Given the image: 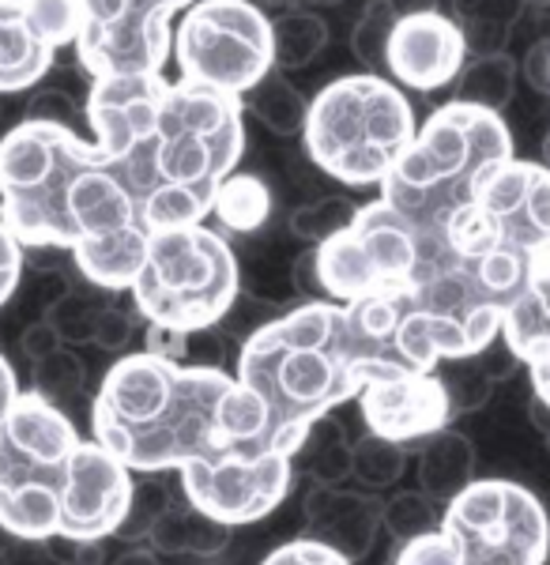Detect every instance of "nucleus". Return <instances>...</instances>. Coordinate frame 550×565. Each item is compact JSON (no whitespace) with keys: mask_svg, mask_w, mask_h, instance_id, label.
Returning <instances> with one entry per match:
<instances>
[{"mask_svg":"<svg viewBox=\"0 0 550 565\" xmlns=\"http://www.w3.org/2000/svg\"><path fill=\"white\" fill-rule=\"evenodd\" d=\"M525 79L539 95H550V34H543L531 50L525 53Z\"/></svg>","mask_w":550,"mask_h":565,"instance_id":"obj_32","label":"nucleus"},{"mask_svg":"<svg viewBox=\"0 0 550 565\" xmlns=\"http://www.w3.org/2000/svg\"><path fill=\"white\" fill-rule=\"evenodd\" d=\"M396 565H464V558L442 527H434V532L411 535V540L400 546Z\"/></svg>","mask_w":550,"mask_h":565,"instance_id":"obj_28","label":"nucleus"},{"mask_svg":"<svg viewBox=\"0 0 550 565\" xmlns=\"http://www.w3.org/2000/svg\"><path fill=\"white\" fill-rule=\"evenodd\" d=\"M57 340H61V335L53 332L50 321L31 324V328H27V332H23V351L31 354L34 362H42V359H50L53 351H61V348H57Z\"/></svg>","mask_w":550,"mask_h":565,"instance_id":"obj_34","label":"nucleus"},{"mask_svg":"<svg viewBox=\"0 0 550 565\" xmlns=\"http://www.w3.org/2000/svg\"><path fill=\"white\" fill-rule=\"evenodd\" d=\"M80 381H84V370H80V362L72 359V354L64 351H53L50 359L39 362V396H45L50 404H57L61 396H68V392L80 388Z\"/></svg>","mask_w":550,"mask_h":565,"instance_id":"obj_29","label":"nucleus"},{"mask_svg":"<svg viewBox=\"0 0 550 565\" xmlns=\"http://www.w3.org/2000/svg\"><path fill=\"white\" fill-rule=\"evenodd\" d=\"M133 471L39 392L0 418V532L23 543H98L133 516Z\"/></svg>","mask_w":550,"mask_h":565,"instance_id":"obj_5","label":"nucleus"},{"mask_svg":"<svg viewBox=\"0 0 550 565\" xmlns=\"http://www.w3.org/2000/svg\"><path fill=\"white\" fill-rule=\"evenodd\" d=\"M237 279V257L223 231L197 223L151 231L144 264L128 290L136 313L151 324V332L181 340L231 313Z\"/></svg>","mask_w":550,"mask_h":565,"instance_id":"obj_9","label":"nucleus"},{"mask_svg":"<svg viewBox=\"0 0 550 565\" xmlns=\"http://www.w3.org/2000/svg\"><path fill=\"white\" fill-rule=\"evenodd\" d=\"M328 45V23L317 12H279L272 20V50H275V72L306 68L320 57V50Z\"/></svg>","mask_w":550,"mask_h":565,"instance_id":"obj_22","label":"nucleus"},{"mask_svg":"<svg viewBox=\"0 0 550 565\" xmlns=\"http://www.w3.org/2000/svg\"><path fill=\"white\" fill-rule=\"evenodd\" d=\"M520 65L509 53H487V57H467L461 76L453 79V103L479 106L490 114H501L509 98L517 95Z\"/></svg>","mask_w":550,"mask_h":565,"instance_id":"obj_21","label":"nucleus"},{"mask_svg":"<svg viewBox=\"0 0 550 565\" xmlns=\"http://www.w3.org/2000/svg\"><path fill=\"white\" fill-rule=\"evenodd\" d=\"M261 565H351V558L325 540H290L275 546Z\"/></svg>","mask_w":550,"mask_h":565,"instance_id":"obj_30","label":"nucleus"},{"mask_svg":"<svg viewBox=\"0 0 550 565\" xmlns=\"http://www.w3.org/2000/svg\"><path fill=\"white\" fill-rule=\"evenodd\" d=\"M415 109L389 76L351 72L309 98L302 143L339 185H381L415 140Z\"/></svg>","mask_w":550,"mask_h":565,"instance_id":"obj_8","label":"nucleus"},{"mask_svg":"<svg viewBox=\"0 0 550 565\" xmlns=\"http://www.w3.org/2000/svg\"><path fill=\"white\" fill-rule=\"evenodd\" d=\"M453 249L531 260L550 249V167L509 159L445 231Z\"/></svg>","mask_w":550,"mask_h":565,"instance_id":"obj_13","label":"nucleus"},{"mask_svg":"<svg viewBox=\"0 0 550 565\" xmlns=\"http://www.w3.org/2000/svg\"><path fill=\"white\" fill-rule=\"evenodd\" d=\"M400 12L403 8H396V0H366L351 31V53L366 72H378V76L384 72V45H389Z\"/></svg>","mask_w":550,"mask_h":565,"instance_id":"obj_25","label":"nucleus"},{"mask_svg":"<svg viewBox=\"0 0 550 565\" xmlns=\"http://www.w3.org/2000/svg\"><path fill=\"white\" fill-rule=\"evenodd\" d=\"M528 12V0H448V20L467 45V57L506 53Z\"/></svg>","mask_w":550,"mask_h":565,"instance_id":"obj_20","label":"nucleus"},{"mask_svg":"<svg viewBox=\"0 0 550 565\" xmlns=\"http://www.w3.org/2000/svg\"><path fill=\"white\" fill-rule=\"evenodd\" d=\"M170 57L178 79L245 98L275 72L272 15L253 0H197L173 26Z\"/></svg>","mask_w":550,"mask_h":565,"instance_id":"obj_11","label":"nucleus"},{"mask_svg":"<svg viewBox=\"0 0 550 565\" xmlns=\"http://www.w3.org/2000/svg\"><path fill=\"white\" fill-rule=\"evenodd\" d=\"M528 279V260L461 253L445 234H426L415 279L400 295L408 321L437 362L472 359L501 340V321Z\"/></svg>","mask_w":550,"mask_h":565,"instance_id":"obj_7","label":"nucleus"},{"mask_svg":"<svg viewBox=\"0 0 550 565\" xmlns=\"http://www.w3.org/2000/svg\"><path fill=\"white\" fill-rule=\"evenodd\" d=\"M359 407L373 437L389 445L442 434L453 415V399L437 373H384L366 381Z\"/></svg>","mask_w":550,"mask_h":565,"instance_id":"obj_17","label":"nucleus"},{"mask_svg":"<svg viewBox=\"0 0 550 565\" xmlns=\"http://www.w3.org/2000/svg\"><path fill=\"white\" fill-rule=\"evenodd\" d=\"M84 117L148 234L204 223L245 154L242 98L162 72L91 79Z\"/></svg>","mask_w":550,"mask_h":565,"instance_id":"obj_1","label":"nucleus"},{"mask_svg":"<svg viewBox=\"0 0 550 565\" xmlns=\"http://www.w3.org/2000/svg\"><path fill=\"white\" fill-rule=\"evenodd\" d=\"M355 207L347 204V200H320L314 207H302L295 215V231L302 238H314L317 245L325 238H332L336 231H343L347 223H351Z\"/></svg>","mask_w":550,"mask_h":565,"instance_id":"obj_27","label":"nucleus"},{"mask_svg":"<svg viewBox=\"0 0 550 565\" xmlns=\"http://www.w3.org/2000/svg\"><path fill=\"white\" fill-rule=\"evenodd\" d=\"M91 430L117 463L151 476L268 445V412L234 373L136 351L106 370Z\"/></svg>","mask_w":550,"mask_h":565,"instance_id":"obj_4","label":"nucleus"},{"mask_svg":"<svg viewBox=\"0 0 550 565\" xmlns=\"http://www.w3.org/2000/svg\"><path fill=\"white\" fill-rule=\"evenodd\" d=\"M501 340L528 366L531 388L550 412V249L528 260V279L506 309Z\"/></svg>","mask_w":550,"mask_h":565,"instance_id":"obj_18","label":"nucleus"},{"mask_svg":"<svg viewBox=\"0 0 550 565\" xmlns=\"http://www.w3.org/2000/svg\"><path fill=\"white\" fill-rule=\"evenodd\" d=\"M343 0H290V8H302V12H317V8H336Z\"/></svg>","mask_w":550,"mask_h":565,"instance_id":"obj_36","label":"nucleus"},{"mask_svg":"<svg viewBox=\"0 0 550 565\" xmlns=\"http://www.w3.org/2000/svg\"><path fill=\"white\" fill-rule=\"evenodd\" d=\"M23 245L12 238V231H8L4 223H0V306L8 302V298L15 295V287H20V276H23Z\"/></svg>","mask_w":550,"mask_h":565,"instance_id":"obj_31","label":"nucleus"},{"mask_svg":"<svg viewBox=\"0 0 550 565\" xmlns=\"http://www.w3.org/2000/svg\"><path fill=\"white\" fill-rule=\"evenodd\" d=\"M242 103H245V109H253V117L264 125V129H272L279 136H295V132H302V125H306L309 103L302 98V90L290 84L283 72H268Z\"/></svg>","mask_w":550,"mask_h":565,"instance_id":"obj_23","label":"nucleus"},{"mask_svg":"<svg viewBox=\"0 0 550 565\" xmlns=\"http://www.w3.org/2000/svg\"><path fill=\"white\" fill-rule=\"evenodd\" d=\"M57 50L34 31L20 0H0V95H23L42 84Z\"/></svg>","mask_w":550,"mask_h":565,"instance_id":"obj_19","label":"nucleus"},{"mask_svg":"<svg viewBox=\"0 0 550 565\" xmlns=\"http://www.w3.org/2000/svg\"><path fill=\"white\" fill-rule=\"evenodd\" d=\"M27 117H39V121H57V125H68V129H72V117H76V109H72L68 95H61V90H45V95L34 98V106L27 109Z\"/></svg>","mask_w":550,"mask_h":565,"instance_id":"obj_33","label":"nucleus"},{"mask_svg":"<svg viewBox=\"0 0 550 565\" xmlns=\"http://www.w3.org/2000/svg\"><path fill=\"white\" fill-rule=\"evenodd\" d=\"M290 460L272 445L234 449L219 460L181 468V490L189 509L219 527L256 524L283 505L290 490Z\"/></svg>","mask_w":550,"mask_h":565,"instance_id":"obj_15","label":"nucleus"},{"mask_svg":"<svg viewBox=\"0 0 550 565\" xmlns=\"http://www.w3.org/2000/svg\"><path fill=\"white\" fill-rule=\"evenodd\" d=\"M426 253V234L378 196L355 207L351 223L309 253L317 287L328 302L351 306L366 298L403 295Z\"/></svg>","mask_w":550,"mask_h":565,"instance_id":"obj_10","label":"nucleus"},{"mask_svg":"<svg viewBox=\"0 0 550 565\" xmlns=\"http://www.w3.org/2000/svg\"><path fill=\"white\" fill-rule=\"evenodd\" d=\"M253 4L261 8L264 15H268L272 8H275V12H290V0H253Z\"/></svg>","mask_w":550,"mask_h":565,"instance_id":"obj_37","label":"nucleus"},{"mask_svg":"<svg viewBox=\"0 0 550 565\" xmlns=\"http://www.w3.org/2000/svg\"><path fill=\"white\" fill-rule=\"evenodd\" d=\"M442 532L464 565H543L550 516L543 501L512 479H475L445 505Z\"/></svg>","mask_w":550,"mask_h":565,"instance_id":"obj_12","label":"nucleus"},{"mask_svg":"<svg viewBox=\"0 0 550 565\" xmlns=\"http://www.w3.org/2000/svg\"><path fill=\"white\" fill-rule=\"evenodd\" d=\"M15 396H20V381H15V370L12 362L0 354V418L8 415V407L15 404Z\"/></svg>","mask_w":550,"mask_h":565,"instance_id":"obj_35","label":"nucleus"},{"mask_svg":"<svg viewBox=\"0 0 550 565\" xmlns=\"http://www.w3.org/2000/svg\"><path fill=\"white\" fill-rule=\"evenodd\" d=\"M212 215L223 223V231H231V234L261 231L264 218L272 215L268 185H264L261 178H253V174H231L223 181V189H219Z\"/></svg>","mask_w":550,"mask_h":565,"instance_id":"obj_24","label":"nucleus"},{"mask_svg":"<svg viewBox=\"0 0 550 565\" xmlns=\"http://www.w3.org/2000/svg\"><path fill=\"white\" fill-rule=\"evenodd\" d=\"M437 362L411 335L400 295L366 302H306L256 328L242 343L234 377L268 412L272 449L298 457L314 423L366 381L384 373H434Z\"/></svg>","mask_w":550,"mask_h":565,"instance_id":"obj_2","label":"nucleus"},{"mask_svg":"<svg viewBox=\"0 0 550 565\" xmlns=\"http://www.w3.org/2000/svg\"><path fill=\"white\" fill-rule=\"evenodd\" d=\"M20 4H23V12L31 15L34 31H39L57 53L64 45H76L80 0H20Z\"/></svg>","mask_w":550,"mask_h":565,"instance_id":"obj_26","label":"nucleus"},{"mask_svg":"<svg viewBox=\"0 0 550 565\" xmlns=\"http://www.w3.org/2000/svg\"><path fill=\"white\" fill-rule=\"evenodd\" d=\"M0 223L23 253L68 249L80 276L128 290L148 231L103 151L76 129L23 117L0 136Z\"/></svg>","mask_w":550,"mask_h":565,"instance_id":"obj_3","label":"nucleus"},{"mask_svg":"<svg viewBox=\"0 0 550 565\" xmlns=\"http://www.w3.org/2000/svg\"><path fill=\"white\" fill-rule=\"evenodd\" d=\"M512 154V132L501 114L445 103L415 129L403 159L381 181V200L423 234H445L501 162Z\"/></svg>","mask_w":550,"mask_h":565,"instance_id":"obj_6","label":"nucleus"},{"mask_svg":"<svg viewBox=\"0 0 550 565\" xmlns=\"http://www.w3.org/2000/svg\"><path fill=\"white\" fill-rule=\"evenodd\" d=\"M467 61V45L448 20V12L437 8H411L400 12L396 26L384 45V72L400 90H430L453 87Z\"/></svg>","mask_w":550,"mask_h":565,"instance_id":"obj_16","label":"nucleus"},{"mask_svg":"<svg viewBox=\"0 0 550 565\" xmlns=\"http://www.w3.org/2000/svg\"><path fill=\"white\" fill-rule=\"evenodd\" d=\"M197 0H80L76 61L91 79L151 76L173 50V20Z\"/></svg>","mask_w":550,"mask_h":565,"instance_id":"obj_14","label":"nucleus"}]
</instances>
